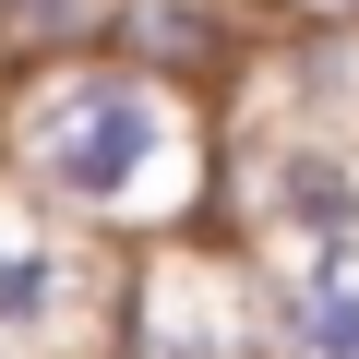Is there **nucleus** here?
<instances>
[{"label":"nucleus","instance_id":"nucleus-5","mask_svg":"<svg viewBox=\"0 0 359 359\" xmlns=\"http://www.w3.org/2000/svg\"><path fill=\"white\" fill-rule=\"evenodd\" d=\"M264 359H359V240L264 264Z\"/></svg>","mask_w":359,"mask_h":359},{"label":"nucleus","instance_id":"nucleus-3","mask_svg":"<svg viewBox=\"0 0 359 359\" xmlns=\"http://www.w3.org/2000/svg\"><path fill=\"white\" fill-rule=\"evenodd\" d=\"M108 359H264V264L228 228L132 252L120 264V347Z\"/></svg>","mask_w":359,"mask_h":359},{"label":"nucleus","instance_id":"nucleus-4","mask_svg":"<svg viewBox=\"0 0 359 359\" xmlns=\"http://www.w3.org/2000/svg\"><path fill=\"white\" fill-rule=\"evenodd\" d=\"M264 25H252V0H120L108 13V60L180 84V96H228L252 72Z\"/></svg>","mask_w":359,"mask_h":359},{"label":"nucleus","instance_id":"nucleus-6","mask_svg":"<svg viewBox=\"0 0 359 359\" xmlns=\"http://www.w3.org/2000/svg\"><path fill=\"white\" fill-rule=\"evenodd\" d=\"M108 13H120V0H0V72L108 48Z\"/></svg>","mask_w":359,"mask_h":359},{"label":"nucleus","instance_id":"nucleus-1","mask_svg":"<svg viewBox=\"0 0 359 359\" xmlns=\"http://www.w3.org/2000/svg\"><path fill=\"white\" fill-rule=\"evenodd\" d=\"M0 180H25L60 228L108 252H156V240L216 228L228 120L216 96H180L108 48L25 60V72H0Z\"/></svg>","mask_w":359,"mask_h":359},{"label":"nucleus","instance_id":"nucleus-2","mask_svg":"<svg viewBox=\"0 0 359 359\" xmlns=\"http://www.w3.org/2000/svg\"><path fill=\"white\" fill-rule=\"evenodd\" d=\"M120 264L132 252L60 228L25 180H0V359H108L120 347Z\"/></svg>","mask_w":359,"mask_h":359},{"label":"nucleus","instance_id":"nucleus-7","mask_svg":"<svg viewBox=\"0 0 359 359\" xmlns=\"http://www.w3.org/2000/svg\"><path fill=\"white\" fill-rule=\"evenodd\" d=\"M276 25H359V0H264Z\"/></svg>","mask_w":359,"mask_h":359}]
</instances>
